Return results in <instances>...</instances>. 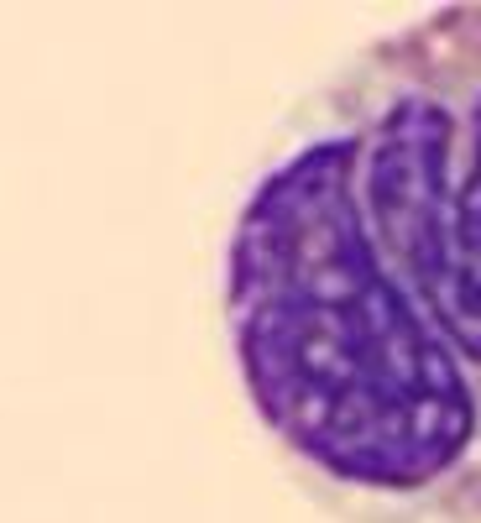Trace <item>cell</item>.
<instances>
[{"instance_id":"cell-1","label":"cell","mask_w":481,"mask_h":523,"mask_svg":"<svg viewBox=\"0 0 481 523\" xmlns=\"http://www.w3.org/2000/svg\"><path fill=\"white\" fill-rule=\"evenodd\" d=\"M220 335L278 466L340 523H481V0L293 100L220 246Z\"/></svg>"}]
</instances>
